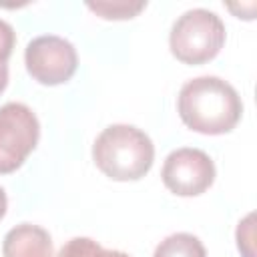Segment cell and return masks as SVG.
<instances>
[{
    "instance_id": "6da1fadb",
    "label": "cell",
    "mask_w": 257,
    "mask_h": 257,
    "mask_svg": "<svg viewBox=\"0 0 257 257\" xmlns=\"http://www.w3.org/2000/svg\"><path fill=\"white\" fill-rule=\"evenodd\" d=\"M177 110L191 131L225 135L241 120L243 102L227 80L219 76H197L181 86Z\"/></svg>"
},
{
    "instance_id": "7a4b0ae2",
    "label": "cell",
    "mask_w": 257,
    "mask_h": 257,
    "mask_svg": "<svg viewBox=\"0 0 257 257\" xmlns=\"http://www.w3.org/2000/svg\"><path fill=\"white\" fill-rule=\"evenodd\" d=\"M92 161L112 181H137L151 171L155 145L133 124H110L96 137Z\"/></svg>"
},
{
    "instance_id": "3957f363",
    "label": "cell",
    "mask_w": 257,
    "mask_h": 257,
    "mask_svg": "<svg viewBox=\"0 0 257 257\" xmlns=\"http://www.w3.org/2000/svg\"><path fill=\"white\" fill-rule=\"evenodd\" d=\"M225 44L223 20L207 8L183 12L169 34V46L177 60L185 64H203L219 54Z\"/></svg>"
},
{
    "instance_id": "277c9868",
    "label": "cell",
    "mask_w": 257,
    "mask_h": 257,
    "mask_svg": "<svg viewBox=\"0 0 257 257\" xmlns=\"http://www.w3.org/2000/svg\"><path fill=\"white\" fill-rule=\"evenodd\" d=\"M40 124L30 106L6 102L0 106V173H14L36 149Z\"/></svg>"
},
{
    "instance_id": "5b68a950",
    "label": "cell",
    "mask_w": 257,
    "mask_h": 257,
    "mask_svg": "<svg viewBox=\"0 0 257 257\" xmlns=\"http://www.w3.org/2000/svg\"><path fill=\"white\" fill-rule=\"evenodd\" d=\"M24 64L36 82L56 86L72 78L78 66V54L72 42L66 38L56 34H42L26 44Z\"/></svg>"
},
{
    "instance_id": "8992f818",
    "label": "cell",
    "mask_w": 257,
    "mask_h": 257,
    "mask_svg": "<svg viewBox=\"0 0 257 257\" xmlns=\"http://www.w3.org/2000/svg\"><path fill=\"white\" fill-rule=\"evenodd\" d=\"M161 177L171 193L179 197H197L213 185L215 163L205 151L183 147L165 159Z\"/></svg>"
},
{
    "instance_id": "52a82bcc",
    "label": "cell",
    "mask_w": 257,
    "mask_h": 257,
    "mask_svg": "<svg viewBox=\"0 0 257 257\" xmlns=\"http://www.w3.org/2000/svg\"><path fill=\"white\" fill-rule=\"evenodd\" d=\"M4 257H52V239L46 229L20 223L4 235L2 243Z\"/></svg>"
},
{
    "instance_id": "ba28073f",
    "label": "cell",
    "mask_w": 257,
    "mask_h": 257,
    "mask_svg": "<svg viewBox=\"0 0 257 257\" xmlns=\"http://www.w3.org/2000/svg\"><path fill=\"white\" fill-rule=\"evenodd\" d=\"M153 257H207V251L199 237L191 233H173L157 245Z\"/></svg>"
},
{
    "instance_id": "9c48e42d",
    "label": "cell",
    "mask_w": 257,
    "mask_h": 257,
    "mask_svg": "<svg viewBox=\"0 0 257 257\" xmlns=\"http://www.w3.org/2000/svg\"><path fill=\"white\" fill-rule=\"evenodd\" d=\"M56 257H131L124 251H114V249H104L98 245L94 239L88 237H74L66 241Z\"/></svg>"
},
{
    "instance_id": "30bf717a",
    "label": "cell",
    "mask_w": 257,
    "mask_h": 257,
    "mask_svg": "<svg viewBox=\"0 0 257 257\" xmlns=\"http://www.w3.org/2000/svg\"><path fill=\"white\" fill-rule=\"evenodd\" d=\"M86 6L92 12H96L100 18H106V20H126V18H135L147 6V2L118 0V2H88Z\"/></svg>"
},
{
    "instance_id": "8fae6325",
    "label": "cell",
    "mask_w": 257,
    "mask_h": 257,
    "mask_svg": "<svg viewBox=\"0 0 257 257\" xmlns=\"http://www.w3.org/2000/svg\"><path fill=\"white\" fill-rule=\"evenodd\" d=\"M16 44V32L12 24L0 18V64H8V58Z\"/></svg>"
},
{
    "instance_id": "7c38bea8",
    "label": "cell",
    "mask_w": 257,
    "mask_h": 257,
    "mask_svg": "<svg viewBox=\"0 0 257 257\" xmlns=\"http://www.w3.org/2000/svg\"><path fill=\"white\" fill-rule=\"evenodd\" d=\"M8 84V64H0V94Z\"/></svg>"
},
{
    "instance_id": "4fadbf2b",
    "label": "cell",
    "mask_w": 257,
    "mask_h": 257,
    "mask_svg": "<svg viewBox=\"0 0 257 257\" xmlns=\"http://www.w3.org/2000/svg\"><path fill=\"white\" fill-rule=\"evenodd\" d=\"M6 209H8V199H6V191L0 187V221L4 219L6 215Z\"/></svg>"
}]
</instances>
